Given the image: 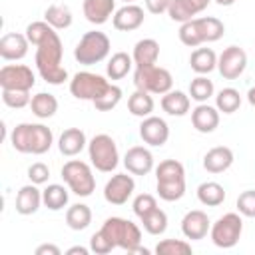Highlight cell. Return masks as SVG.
I'll return each mask as SVG.
<instances>
[{
    "label": "cell",
    "instance_id": "5b68a950",
    "mask_svg": "<svg viewBox=\"0 0 255 255\" xmlns=\"http://www.w3.org/2000/svg\"><path fill=\"white\" fill-rule=\"evenodd\" d=\"M110 50H112V42H110L108 34H104L100 30H90L76 44L74 58L82 66H94V64L104 62L110 56Z\"/></svg>",
    "mask_w": 255,
    "mask_h": 255
},
{
    "label": "cell",
    "instance_id": "ac0fdd59",
    "mask_svg": "<svg viewBox=\"0 0 255 255\" xmlns=\"http://www.w3.org/2000/svg\"><path fill=\"white\" fill-rule=\"evenodd\" d=\"M143 20H145L143 8L137 4H126L118 8L116 14L112 16V24L118 32H133L143 24Z\"/></svg>",
    "mask_w": 255,
    "mask_h": 255
},
{
    "label": "cell",
    "instance_id": "816d5d0a",
    "mask_svg": "<svg viewBox=\"0 0 255 255\" xmlns=\"http://www.w3.org/2000/svg\"><path fill=\"white\" fill-rule=\"evenodd\" d=\"M122 2H126V4H133L135 0H122Z\"/></svg>",
    "mask_w": 255,
    "mask_h": 255
},
{
    "label": "cell",
    "instance_id": "4316f807",
    "mask_svg": "<svg viewBox=\"0 0 255 255\" xmlns=\"http://www.w3.org/2000/svg\"><path fill=\"white\" fill-rule=\"evenodd\" d=\"M131 58H133L135 68L157 64V58H159V44H157V40H153V38L137 40L135 46H133Z\"/></svg>",
    "mask_w": 255,
    "mask_h": 255
},
{
    "label": "cell",
    "instance_id": "484cf974",
    "mask_svg": "<svg viewBox=\"0 0 255 255\" xmlns=\"http://www.w3.org/2000/svg\"><path fill=\"white\" fill-rule=\"evenodd\" d=\"M159 104H161V110L173 118H181V116L189 114V110H191V98H189V94H185L181 90H169L167 94L161 96Z\"/></svg>",
    "mask_w": 255,
    "mask_h": 255
},
{
    "label": "cell",
    "instance_id": "681fc988",
    "mask_svg": "<svg viewBox=\"0 0 255 255\" xmlns=\"http://www.w3.org/2000/svg\"><path fill=\"white\" fill-rule=\"evenodd\" d=\"M247 102H249V104H251V106L255 108V86L247 90Z\"/></svg>",
    "mask_w": 255,
    "mask_h": 255
},
{
    "label": "cell",
    "instance_id": "ba28073f",
    "mask_svg": "<svg viewBox=\"0 0 255 255\" xmlns=\"http://www.w3.org/2000/svg\"><path fill=\"white\" fill-rule=\"evenodd\" d=\"M62 179L70 191L78 197H90L96 189V177L92 165L82 159H70L62 165Z\"/></svg>",
    "mask_w": 255,
    "mask_h": 255
},
{
    "label": "cell",
    "instance_id": "c3c4849f",
    "mask_svg": "<svg viewBox=\"0 0 255 255\" xmlns=\"http://www.w3.org/2000/svg\"><path fill=\"white\" fill-rule=\"evenodd\" d=\"M92 249H88V247H82V245H74V247H70L68 251H66V255H88Z\"/></svg>",
    "mask_w": 255,
    "mask_h": 255
},
{
    "label": "cell",
    "instance_id": "7c38bea8",
    "mask_svg": "<svg viewBox=\"0 0 255 255\" xmlns=\"http://www.w3.org/2000/svg\"><path fill=\"white\" fill-rule=\"evenodd\" d=\"M36 84L32 68L24 64H6L0 68V88L2 90H26L30 92Z\"/></svg>",
    "mask_w": 255,
    "mask_h": 255
},
{
    "label": "cell",
    "instance_id": "f35d334b",
    "mask_svg": "<svg viewBox=\"0 0 255 255\" xmlns=\"http://www.w3.org/2000/svg\"><path fill=\"white\" fill-rule=\"evenodd\" d=\"M153 251L157 255H191L193 253L191 243L183 239H161Z\"/></svg>",
    "mask_w": 255,
    "mask_h": 255
},
{
    "label": "cell",
    "instance_id": "2e32d148",
    "mask_svg": "<svg viewBox=\"0 0 255 255\" xmlns=\"http://www.w3.org/2000/svg\"><path fill=\"white\" fill-rule=\"evenodd\" d=\"M209 229H211V221H209L207 213L201 209H191L181 219V233L185 239H191V241L205 239Z\"/></svg>",
    "mask_w": 255,
    "mask_h": 255
},
{
    "label": "cell",
    "instance_id": "603a6c76",
    "mask_svg": "<svg viewBox=\"0 0 255 255\" xmlns=\"http://www.w3.org/2000/svg\"><path fill=\"white\" fill-rule=\"evenodd\" d=\"M88 147V137L80 128H68L58 137V149L66 157H74Z\"/></svg>",
    "mask_w": 255,
    "mask_h": 255
},
{
    "label": "cell",
    "instance_id": "3957f363",
    "mask_svg": "<svg viewBox=\"0 0 255 255\" xmlns=\"http://www.w3.org/2000/svg\"><path fill=\"white\" fill-rule=\"evenodd\" d=\"M179 40L187 48H199L207 42H217L225 34V24L215 16H201L179 26Z\"/></svg>",
    "mask_w": 255,
    "mask_h": 255
},
{
    "label": "cell",
    "instance_id": "ee69618b",
    "mask_svg": "<svg viewBox=\"0 0 255 255\" xmlns=\"http://www.w3.org/2000/svg\"><path fill=\"white\" fill-rule=\"evenodd\" d=\"M90 249H92V253H96V255H108V253H112L116 247H114V243H112L102 231H96V233L90 237Z\"/></svg>",
    "mask_w": 255,
    "mask_h": 255
},
{
    "label": "cell",
    "instance_id": "7bdbcfd3",
    "mask_svg": "<svg viewBox=\"0 0 255 255\" xmlns=\"http://www.w3.org/2000/svg\"><path fill=\"white\" fill-rule=\"evenodd\" d=\"M155 207H157V199L151 193H139V195H135V199L131 203V209L137 217H143L145 213H149Z\"/></svg>",
    "mask_w": 255,
    "mask_h": 255
},
{
    "label": "cell",
    "instance_id": "6da1fadb",
    "mask_svg": "<svg viewBox=\"0 0 255 255\" xmlns=\"http://www.w3.org/2000/svg\"><path fill=\"white\" fill-rule=\"evenodd\" d=\"M24 34L30 40V44L36 46L34 64L42 80L52 86L64 84L68 80V70L62 66L64 46L58 36V30H54L46 20H38L30 22Z\"/></svg>",
    "mask_w": 255,
    "mask_h": 255
},
{
    "label": "cell",
    "instance_id": "9a60e30c",
    "mask_svg": "<svg viewBox=\"0 0 255 255\" xmlns=\"http://www.w3.org/2000/svg\"><path fill=\"white\" fill-rule=\"evenodd\" d=\"M139 137L151 147H161L169 139V126L159 116H147L139 124Z\"/></svg>",
    "mask_w": 255,
    "mask_h": 255
},
{
    "label": "cell",
    "instance_id": "83f0119b",
    "mask_svg": "<svg viewBox=\"0 0 255 255\" xmlns=\"http://www.w3.org/2000/svg\"><path fill=\"white\" fill-rule=\"evenodd\" d=\"M189 68L197 76H207L217 68V54L211 48H195L189 56Z\"/></svg>",
    "mask_w": 255,
    "mask_h": 255
},
{
    "label": "cell",
    "instance_id": "1f68e13d",
    "mask_svg": "<svg viewBox=\"0 0 255 255\" xmlns=\"http://www.w3.org/2000/svg\"><path fill=\"white\" fill-rule=\"evenodd\" d=\"M30 110L38 120H48L58 112V100L54 94L48 92H38L36 96H32L30 102Z\"/></svg>",
    "mask_w": 255,
    "mask_h": 255
},
{
    "label": "cell",
    "instance_id": "f546056e",
    "mask_svg": "<svg viewBox=\"0 0 255 255\" xmlns=\"http://www.w3.org/2000/svg\"><path fill=\"white\" fill-rule=\"evenodd\" d=\"M133 66L135 64H133L131 54H128V52H116V54H112V58L106 64V76L112 82L114 80H124L131 72Z\"/></svg>",
    "mask_w": 255,
    "mask_h": 255
},
{
    "label": "cell",
    "instance_id": "30bf717a",
    "mask_svg": "<svg viewBox=\"0 0 255 255\" xmlns=\"http://www.w3.org/2000/svg\"><path fill=\"white\" fill-rule=\"evenodd\" d=\"M241 233H243V219L239 211L223 213L221 217H217L215 223H211V229H209V237L213 245L219 249L235 247L241 239Z\"/></svg>",
    "mask_w": 255,
    "mask_h": 255
},
{
    "label": "cell",
    "instance_id": "9c48e42d",
    "mask_svg": "<svg viewBox=\"0 0 255 255\" xmlns=\"http://www.w3.org/2000/svg\"><path fill=\"white\" fill-rule=\"evenodd\" d=\"M133 86L135 90L149 92L151 96H163L173 88V76L161 66H143L133 70Z\"/></svg>",
    "mask_w": 255,
    "mask_h": 255
},
{
    "label": "cell",
    "instance_id": "d590c367",
    "mask_svg": "<svg viewBox=\"0 0 255 255\" xmlns=\"http://www.w3.org/2000/svg\"><path fill=\"white\" fill-rule=\"evenodd\" d=\"M189 98L197 104H205L209 98L215 96V86L207 76H195L189 82Z\"/></svg>",
    "mask_w": 255,
    "mask_h": 255
},
{
    "label": "cell",
    "instance_id": "e575fe53",
    "mask_svg": "<svg viewBox=\"0 0 255 255\" xmlns=\"http://www.w3.org/2000/svg\"><path fill=\"white\" fill-rule=\"evenodd\" d=\"M44 20L54 28V30H66L72 26V10L66 4H52L44 10Z\"/></svg>",
    "mask_w": 255,
    "mask_h": 255
},
{
    "label": "cell",
    "instance_id": "d4e9b609",
    "mask_svg": "<svg viewBox=\"0 0 255 255\" xmlns=\"http://www.w3.org/2000/svg\"><path fill=\"white\" fill-rule=\"evenodd\" d=\"M40 205H44L42 201V189H38L36 183H28V185H22L16 193V211L20 215H34Z\"/></svg>",
    "mask_w": 255,
    "mask_h": 255
},
{
    "label": "cell",
    "instance_id": "60d3db41",
    "mask_svg": "<svg viewBox=\"0 0 255 255\" xmlns=\"http://www.w3.org/2000/svg\"><path fill=\"white\" fill-rule=\"evenodd\" d=\"M2 102L12 110H22L30 106L32 96L26 90H2Z\"/></svg>",
    "mask_w": 255,
    "mask_h": 255
},
{
    "label": "cell",
    "instance_id": "8992f818",
    "mask_svg": "<svg viewBox=\"0 0 255 255\" xmlns=\"http://www.w3.org/2000/svg\"><path fill=\"white\" fill-rule=\"evenodd\" d=\"M88 157L92 167H96L102 173H112L120 163V151L116 139L108 133H96L88 141Z\"/></svg>",
    "mask_w": 255,
    "mask_h": 255
},
{
    "label": "cell",
    "instance_id": "52a82bcc",
    "mask_svg": "<svg viewBox=\"0 0 255 255\" xmlns=\"http://www.w3.org/2000/svg\"><path fill=\"white\" fill-rule=\"evenodd\" d=\"M100 231L114 243V247H120L128 253L141 243V229L124 217H108Z\"/></svg>",
    "mask_w": 255,
    "mask_h": 255
},
{
    "label": "cell",
    "instance_id": "bcb514c9",
    "mask_svg": "<svg viewBox=\"0 0 255 255\" xmlns=\"http://www.w3.org/2000/svg\"><path fill=\"white\" fill-rule=\"evenodd\" d=\"M143 2H145L147 12H149V14H155V16L167 12V8H169V4H171V0H143Z\"/></svg>",
    "mask_w": 255,
    "mask_h": 255
},
{
    "label": "cell",
    "instance_id": "b9f144b4",
    "mask_svg": "<svg viewBox=\"0 0 255 255\" xmlns=\"http://www.w3.org/2000/svg\"><path fill=\"white\" fill-rule=\"evenodd\" d=\"M235 205H237V211L241 213V217H255V189L241 191Z\"/></svg>",
    "mask_w": 255,
    "mask_h": 255
},
{
    "label": "cell",
    "instance_id": "8fae6325",
    "mask_svg": "<svg viewBox=\"0 0 255 255\" xmlns=\"http://www.w3.org/2000/svg\"><path fill=\"white\" fill-rule=\"evenodd\" d=\"M110 86V80L94 74V72H78L72 76L70 80V94L76 100H84V102H94L98 100Z\"/></svg>",
    "mask_w": 255,
    "mask_h": 255
},
{
    "label": "cell",
    "instance_id": "4fadbf2b",
    "mask_svg": "<svg viewBox=\"0 0 255 255\" xmlns=\"http://www.w3.org/2000/svg\"><path fill=\"white\" fill-rule=\"evenodd\" d=\"M247 68V54L239 46H227L217 56V72L223 80H237Z\"/></svg>",
    "mask_w": 255,
    "mask_h": 255
},
{
    "label": "cell",
    "instance_id": "f1b7e54d",
    "mask_svg": "<svg viewBox=\"0 0 255 255\" xmlns=\"http://www.w3.org/2000/svg\"><path fill=\"white\" fill-rule=\"evenodd\" d=\"M70 199V187L68 185H60V183H48L42 189V201L44 207H48L50 211H60L68 205Z\"/></svg>",
    "mask_w": 255,
    "mask_h": 255
},
{
    "label": "cell",
    "instance_id": "cb8c5ba5",
    "mask_svg": "<svg viewBox=\"0 0 255 255\" xmlns=\"http://www.w3.org/2000/svg\"><path fill=\"white\" fill-rule=\"evenodd\" d=\"M233 151L227 145H215L203 155V169L207 173H223L233 165Z\"/></svg>",
    "mask_w": 255,
    "mask_h": 255
},
{
    "label": "cell",
    "instance_id": "d6a6232c",
    "mask_svg": "<svg viewBox=\"0 0 255 255\" xmlns=\"http://www.w3.org/2000/svg\"><path fill=\"white\" fill-rule=\"evenodd\" d=\"M153 108H155V102H153V98H151L149 92L135 90V92L128 98V110H129V114L135 116V118H141V120H143V118L151 116Z\"/></svg>",
    "mask_w": 255,
    "mask_h": 255
},
{
    "label": "cell",
    "instance_id": "44dd1931",
    "mask_svg": "<svg viewBox=\"0 0 255 255\" xmlns=\"http://www.w3.org/2000/svg\"><path fill=\"white\" fill-rule=\"evenodd\" d=\"M211 0H171L169 8H167V16L173 20V22H187V20H193L199 12H203L207 6H209Z\"/></svg>",
    "mask_w": 255,
    "mask_h": 255
},
{
    "label": "cell",
    "instance_id": "7dc6e473",
    "mask_svg": "<svg viewBox=\"0 0 255 255\" xmlns=\"http://www.w3.org/2000/svg\"><path fill=\"white\" fill-rule=\"evenodd\" d=\"M34 253H36V255H60L62 249H60L58 245H54V243H42V245L36 247Z\"/></svg>",
    "mask_w": 255,
    "mask_h": 255
},
{
    "label": "cell",
    "instance_id": "f6af8a7d",
    "mask_svg": "<svg viewBox=\"0 0 255 255\" xmlns=\"http://www.w3.org/2000/svg\"><path fill=\"white\" fill-rule=\"evenodd\" d=\"M28 179H30L32 183H36V185L48 183V179H50V167H48L46 163H42V161L32 163V165L28 167Z\"/></svg>",
    "mask_w": 255,
    "mask_h": 255
},
{
    "label": "cell",
    "instance_id": "7402d4cb",
    "mask_svg": "<svg viewBox=\"0 0 255 255\" xmlns=\"http://www.w3.org/2000/svg\"><path fill=\"white\" fill-rule=\"evenodd\" d=\"M82 12L90 24L102 26L116 14V0H84Z\"/></svg>",
    "mask_w": 255,
    "mask_h": 255
},
{
    "label": "cell",
    "instance_id": "836d02e7",
    "mask_svg": "<svg viewBox=\"0 0 255 255\" xmlns=\"http://www.w3.org/2000/svg\"><path fill=\"white\" fill-rule=\"evenodd\" d=\"M66 223L74 231H84L92 223V209L86 203H74L66 209Z\"/></svg>",
    "mask_w": 255,
    "mask_h": 255
},
{
    "label": "cell",
    "instance_id": "e0dca14e",
    "mask_svg": "<svg viewBox=\"0 0 255 255\" xmlns=\"http://www.w3.org/2000/svg\"><path fill=\"white\" fill-rule=\"evenodd\" d=\"M28 48H30V40L26 38V34L8 32L0 38V58L6 62H18L26 58Z\"/></svg>",
    "mask_w": 255,
    "mask_h": 255
},
{
    "label": "cell",
    "instance_id": "8d00e7d4",
    "mask_svg": "<svg viewBox=\"0 0 255 255\" xmlns=\"http://www.w3.org/2000/svg\"><path fill=\"white\" fill-rule=\"evenodd\" d=\"M215 108L219 114H235L241 108V94L235 88H223L215 94Z\"/></svg>",
    "mask_w": 255,
    "mask_h": 255
},
{
    "label": "cell",
    "instance_id": "7a4b0ae2",
    "mask_svg": "<svg viewBox=\"0 0 255 255\" xmlns=\"http://www.w3.org/2000/svg\"><path fill=\"white\" fill-rule=\"evenodd\" d=\"M10 145L18 153L44 155L54 145V133L44 124L22 122V124L14 126V129L10 133Z\"/></svg>",
    "mask_w": 255,
    "mask_h": 255
},
{
    "label": "cell",
    "instance_id": "5bb4252c",
    "mask_svg": "<svg viewBox=\"0 0 255 255\" xmlns=\"http://www.w3.org/2000/svg\"><path fill=\"white\" fill-rule=\"evenodd\" d=\"M135 191V181L131 173H114L104 185V199L110 205H124Z\"/></svg>",
    "mask_w": 255,
    "mask_h": 255
},
{
    "label": "cell",
    "instance_id": "74e56055",
    "mask_svg": "<svg viewBox=\"0 0 255 255\" xmlns=\"http://www.w3.org/2000/svg\"><path fill=\"white\" fill-rule=\"evenodd\" d=\"M139 221H141V227L145 229V233H149V235H161L167 229V213L159 207H155L149 213H145L143 217H139Z\"/></svg>",
    "mask_w": 255,
    "mask_h": 255
},
{
    "label": "cell",
    "instance_id": "d6986e66",
    "mask_svg": "<svg viewBox=\"0 0 255 255\" xmlns=\"http://www.w3.org/2000/svg\"><path fill=\"white\" fill-rule=\"evenodd\" d=\"M124 165L131 175H147L153 169V153L143 145H133L126 151Z\"/></svg>",
    "mask_w": 255,
    "mask_h": 255
},
{
    "label": "cell",
    "instance_id": "4dcf8cb0",
    "mask_svg": "<svg viewBox=\"0 0 255 255\" xmlns=\"http://www.w3.org/2000/svg\"><path fill=\"white\" fill-rule=\"evenodd\" d=\"M197 199L205 207H217L225 201V189L217 181H203L197 185Z\"/></svg>",
    "mask_w": 255,
    "mask_h": 255
},
{
    "label": "cell",
    "instance_id": "277c9868",
    "mask_svg": "<svg viewBox=\"0 0 255 255\" xmlns=\"http://www.w3.org/2000/svg\"><path fill=\"white\" fill-rule=\"evenodd\" d=\"M155 189L163 201H179L185 195V167L177 159H163L155 167Z\"/></svg>",
    "mask_w": 255,
    "mask_h": 255
},
{
    "label": "cell",
    "instance_id": "f907efd6",
    "mask_svg": "<svg viewBox=\"0 0 255 255\" xmlns=\"http://www.w3.org/2000/svg\"><path fill=\"white\" fill-rule=\"evenodd\" d=\"M219 6H233L235 4V0H215Z\"/></svg>",
    "mask_w": 255,
    "mask_h": 255
},
{
    "label": "cell",
    "instance_id": "ffe728a7",
    "mask_svg": "<svg viewBox=\"0 0 255 255\" xmlns=\"http://www.w3.org/2000/svg\"><path fill=\"white\" fill-rule=\"evenodd\" d=\"M191 126L199 131V133H211L217 129L219 126V110L215 106L205 104H197L191 110Z\"/></svg>",
    "mask_w": 255,
    "mask_h": 255
},
{
    "label": "cell",
    "instance_id": "ab89813d",
    "mask_svg": "<svg viewBox=\"0 0 255 255\" xmlns=\"http://www.w3.org/2000/svg\"><path fill=\"white\" fill-rule=\"evenodd\" d=\"M120 102H122V88L116 86V84H110L108 90L98 100H94L92 104L98 112H112Z\"/></svg>",
    "mask_w": 255,
    "mask_h": 255
}]
</instances>
